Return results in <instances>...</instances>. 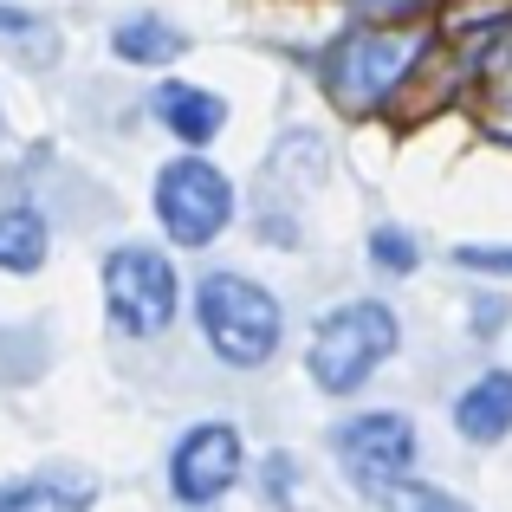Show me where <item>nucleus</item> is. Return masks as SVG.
Instances as JSON below:
<instances>
[{
  "mask_svg": "<svg viewBox=\"0 0 512 512\" xmlns=\"http://www.w3.org/2000/svg\"><path fill=\"white\" fill-rule=\"evenodd\" d=\"M383 512H474L467 500H454V493H441V487H428V480H409V474H396V480H376V487H363Z\"/></svg>",
  "mask_w": 512,
  "mask_h": 512,
  "instance_id": "obj_13",
  "label": "nucleus"
},
{
  "mask_svg": "<svg viewBox=\"0 0 512 512\" xmlns=\"http://www.w3.org/2000/svg\"><path fill=\"white\" fill-rule=\"evenodd\" d=\"M52 247V227L39 208H0V273H39Z\"/></svg>",
  "mask_w": 512,
  "mask_h": 512,
  "instance_id": "obj_11",
  "label": "nucleus"
},
{
  "mask_svg": "<svg viewBox=\"0 0 512 512\" xmlns=\"http://www.w3.org/2000/svg\"><path fill=\"white\" fill-rule=\"evenodd\" d=\"M260 493H266V506H273V512H292V506H299V461H292V454H266Z\"/></svg>",
  "mask_w": 512,
  "mask_h": 512,
  "instance_id": "obj_15",
  "label": "nucleus"
},
{
  "mask_svg": "<svg viewBox=\"0 0 512 512\" xmlns=\"http://www.w3.org/2000/svg\"><path fill=\"white\" fill-rule=\"evenodd\" d=\"M454 260L467 273H487V279H512V247H461Z\"/></svg>",
  "mask_w": 512,
  "mask_h": 512,
  "instance_id": "obj_16",
  "label": "nucleus"
},
{
  "mask_svg": "<svg viewBox=\"0 0 512 512\" xmlns=\"http://www.w3.org/2000/svg\"><path fill=\"white\" fill-rule=\"evenodd\" d=\"M156 221H163V234L175 240V247H214V240L234 227V182H227L221 169L208 163V156H175V163L156 169Z\"/></svg>",
  "mask_w": 512,
  "mask_h": 512,
  "instance_id": "obj_5",
  "label": "nucleus"
},
{
  "mask_svg": "<svg viewBox=\"0 0 512 512\" xmlns=\"http://www.w3.org/2000/svg\"><path fill=\"white\" fill-rule=\"evenodd\" d=\"M396 350H402V325L383 299H344L312 325L305 370L325 396H357L376 376V363H389Z\"/></svg>",
  "mask_w": 512,
  "mask_h": 512,
  "instance_id": "obj_2",
  "label": "nucleus"
},
{
  "mask_svg": "<svg viewBox=\"0 0 512 512\" xmlns=\"http://www.w3.org/2000/svg\"><path fill=\"white\" fill-rule=\"evenodd\" d=\"M454 435L474 441V448H493V441L512 435V370H480L454 396Z\"/></svg>",
  "mask_w": 512,
  "mask_h": 512,
  "instance_id": "obj_9",
  "label": "nucleus"
},
{
  "mask_svg": "<svg viewBox=\"0 0 512 512\" xmlns=\"http://www.w3.org/2000/svg\"><path fill=\"white\" fill-rule=\"evenodd\" d=\"M195 325H201V344H208L227 370H260V363H273L279 338H286L279 299L247 273H201Z\"/></svg>",
  "mask_w": 512,
  "mask_h": 512,
  "instance_id": "obj_1",
  "label": "nucleus"
},
{
  "mask_svg": "<svg viewBox=\"0 0 512 512\" xmlns=\"http://www.w3.org/2000/svg\"><path fill=\"white\" fill-rule=\"evenodd\" d=\"M111 46H117V59L124 65H169V59H182V26H169L163 13H130L124 26L111 33Z\"/></svg>",
  "mask_w": 512,
  "mask_h": 512,
  "instance_id": "obj_10",
  "label": "nucleus"
},
{
  "mask_svg": "<svg viewBox=\"0 0 512 512\" xmlns=\"http://www.w3.org/2000/svg\"><path fill=\"white\" fill-rule=\"evenodd\" d=\"M91 487L85 480H20L0 487V512H85Z\"/></svg>",
  "mask_w": 512,
  "mask_h": 512,
  "instance_id": "obj_12",
  "label": "nucleus"
},
{
  "mask_svg": "<svg viewBox=\"0 0 512 512\" xmlns=\"http://www.w3.org/2000/svg\"><path fill=\"white\" fill-rule=\"evenodd\" d=\"M370 266L376 273H389V279H409L415 266H422V247H415V234L409 227H370Z\"/></svg>",
  "mask_w": 512,
  "mask_h": 512,
  "instance_id": "obj_14",
  "label": "nucleus"
},
{
  "mask_svg": "<svg viewBox=\"0 0 512 512\" xmlns=\"http://www.w3.org/2000/svg\"><path fill=\"white\" fill-rule=\"evenodd\" d=\"M247 474V441L234 422H195L169 448V493L182 506H214L240 487Z\"/></svg>",
  "mask_w": 512,
  "mask_h": 512,
  "instance_id": "obj_6",
  "label": "nucleus"
},
{
  "mask_svg": "<svg viewBox=\"0 0 512 512\" xmlns=\"http://www.w3.org/2000/svg\"><path fill=\"white\" fill-rule=\"evenodd\" d=\"M422 59L415 33H389V26H350L325 59V91L344 104L350 117L383 111L396 98V85L409 78V65Z\"/></svg>",
  "mask_w": 512,
  "mask_h": 512,
  "instance_id": "obj_3",
  "label": "nucleus"
},
{
  "mask_svg": "<svg viewBox=\"0 0 512 512\" xmlns=\"http://www.w3.org/2000/svg\"><path fill=\"white\" fill-rule=\"evenodd\" d=\"M150 111H156V124H163L175 143H188L195 156H201V143H214L227 130V98L208 91V85H188V78H169L150 98Z\"/></svg>",
  "mask_w": 512,
  "mask_h": 512,
  "instance_id": "obj_8",
  "label": "nucleus"
},
{
  "mask_svg": "<svg viewBox=\"0 0 512 512\" xmlns=\"http://www.w3.org/2000/svg\"><path fill=\"white\" fill-rule=\"evenodd\" d=\"M175 305H182V279L163 247L130 240L104 253V312L124 338H163L175 325Z\"/></svg>",
  "mask_w": 512,
  "mask_h": 512,
  "instance_id": "obj_4",
  "label": "nucleus"
},
{
  "mask_svg": "<svg viewBox=\"0 0 512 512\" xmlns=\"http://www.w3.org/2000/svg\"><path fill=\"white\" fill-rule=\"evenodd\" d=\"M331 448L350 467L357 487H376V480H396L415 467V422L402 409H370V415H350V422L331 428Z\"/></svg>",
  "mask_w": 512,
  "mask_h": 512,
  "instance_id": "obj_7",
  "label": "nucleus"
}]
</instances>
